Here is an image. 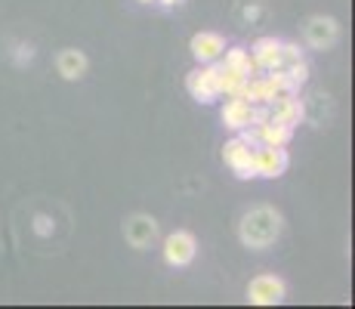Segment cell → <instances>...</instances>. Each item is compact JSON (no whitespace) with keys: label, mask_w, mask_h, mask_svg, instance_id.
<instances>
[{"label":"cell","mask_w":355,"mask_h":309,"mask_svg":"<svg viewBox=\"0 0 355 309\" xmlns=\"http://www.w3.org/2000/svg\"><path fill=\"white\" fill-rule=\"evenodd\" d=\"M282 229H284L282 214L275 208H269V204H257L238 223V238L250 251H266V247H272L282 238Z\"/></svg>","instance_id":"6da1fadb"},{"label":"cell","mask_w":355,"mask_h":309,"mask_svg":"<svg viewBox=\"0 0 355 309\" xmlns=\"http://www.w3.org/2000/svg\"><path fill=\"white\" fill-rule=\"evenodd\" d=\"M186 90L192 93L195 102L201 106H214L220 99V65L216 62H207V65H198L195 72H189L186 78Z\"/></svg>","instance_id":"7a4b0ae2"},{"label":"cell","mask_w":355,"mask_h":309,"mask_svg":"<svg viewBox=\"0 0 355 309\" xmlns=\"http://www.w3.org/2000/svg\"><path fill=\"white\" fill-rule=\"evenodd\" d=\"M198 257V238L186 229H176L164 238V263L173 269H186L189 263Z\"/></svg>","instance_id":"3957f363"},{"label":"cell","mask_w":355,"mask_h":309,"mask_svg":"<svg viewBox=\"0 0 355 309\" xmlns=\"http://www.w3.org/2000/svg\"><path fill=\"white\" fill-rule=\"evenodd\" d=\"M284 294H288V285H284L278 276H272V272H263V276L250 278L248 303H254V306H278L284 300Z\"/></svg>","instance_id":"277c9868"},{"label":"cell","mask_w":355,"mask_h":309,"mask_svg":"<svg viewBox=\"0 0 355 309\" xmlns=\"http://www.w3.org/2000/svg\"><path fill=\"white\" fill-rule=\"evenodd\" d=\"M223 161L232 167V174L238 180H257V170H254V149L241 140V136H232V140L223 146Z\"/></svg>","instance_id":"5b68a950"},{"label":"cell","mask_w":355,"mask_h":309,"mask_svg":"<svg viewBox=\"0 0 355 309\" xmlns=\"http://www.w3.org/2000/svg\"><path fill=\"white\" fill-rule=\"evenodd\" d=\"M303 37L312 50H331L340 37V22L334 16H312L303 25Z\"/></svg>","instance_id":"8992f818"},{"label":"cell","mask_w":355,"mask_h":309,"mask_svg":"<svg viewBox=\"0 0 355 309\" xmlns=\"http://www.w3.org/2000/svg\"><path fill=\"white\" fill-rule=\"evenodd\" d=\"M291 158L288 149H278V146H257L254 149V170L259 180H278V176L288 170Z\"/></svg>","instance_id":"52a82bcc"},{"label":"cell","mask_w":355,"mask_h":309,"mask_svg":"<svg viewBox=\"0 0 355 309\" xmlns=\"http://www.w3.org/2000/svg\"><path fill=\"white\" fill-rule=\"evenodd\" d=\"M189 50H192L198 65L220 62L223 53H226V37L216 31H198V34H192V40H189Z\"/></svg>","instance_id":"ba28073f"},{"label":"cell","mask_w":355,"mask_h":309,"mask_svg":"<svg viewBox=\"0 0 355 309\" xmlns=\"http://www.w3.org/2000/svg\"><path fill=\"white\" fill-rule=\"evenodd\" d=\"M155 235H158V223H155V217L133 214V217L124 219V238H127L130 247H136V251H146V247L155 242Z\"/></svg>","instance_id":"9c48e42d"},{"label":"cell","mask_w":355,"mask_h":309,"mask_svg":"<svg viewBox=\"0 0 355 309\" xmlns=\"http://www.w3.org/2000/svg\"><path fill=\"white\" fill-rule=\"evenodd\" d=\"M269 112H272V121H282L288 127L297 130V124H303L306 118V106L297 99V93H278L269 99Z\"/></svg>","instance_id":"30bf717a"},{"label":"cell","mask_w":355,"mask_h":309,"mask_svg":"<svg viewBox=\"0 0 355 309\" xmlns=\"http://www.w3.org/2000/svg\"><path fill=\"white\" fill-rule=\"evenodd\" d=\"M250 56L257 59L259 72H272V68H282V40L266 34V37H257L254 47H250Z\"/></svg>","instance_id":"8fae6325"},{"label":"cell","mask_w":355,"mask_h":309,"mask_svg":"<svg viewBox=\"0 0 355 309\" xmlns=\"http://www.w3.org/2000/svg\"><path fill=\"white\" fill-rule=\"evenodd\" d=\"M87 68H90V62H87L84 50H74V47H65V50L56 56V72L62 74L65 81H80V78L87 74Z\"/></svg>","instance_id":"7c38bea8"},{"label":"cell","mask_w":355,"mask_h":309,"mask_svg":"<svg viewBox=\"0 0 355 309\" xmlns=\"http://www.w3.org/2000/svg\"><path fill=\"white\" fill-rule=\"evenodd\" d=\"M250 112H254V106L250 102H244V99H238V96H229V102L220 108V118L223 124H226L229 130H244V127H250Z\"/></svg>","instance_id":"4fadbf2b"},{"label":"cell","mask_w":355,"mask_h":309,"mask_svg":"<svg viewBox=\"0 0 355 309\" xmlns=\"http://www.w3.org/2000/svg\"><path fill=\"white\" fill-rule=\"evenodd\" d=\"M293 140V127L282 121H269L259 127V146H278V149H288Z\"/></svg>","instance_id":"5bb4252c"},{"label":"cell","mask_w":355,"mask_h":309,"mask_svg":"<svg viewBox=\"0 0 355 309\" xmlns=\"http://www.w3.org/2000/svg\"><path fill=\"white\" fill-rule=\"evenodd\" d=\"M216 65H220V93L223 96H238V99H241L244 84H248V74L238 72V68L223 65V62H216Z\"/></svg>","instance_id":"9a60e30c"},{"label":"cell","mask_w":355,"mask_h":309,"mask_svg":"<svg viewBox=\"0 0 355 309\" xmlns=\"http://www.w3.org/2000/svg\"><path fill=\"white\" fill-rule=\"evenodd\" d=\"M288 78H291V84H293V90L300 93V87H306V81H309V62L306 59H300V62H291L288 68Z\"/></svg>","instance_id":"2e32d148"},{"label":"cell","mask_w":355,"mask_h":309,"mask_svg":"<svg viewBox=\"0 0 355 309\" xmlns=\"http://www.w3.org/2000/svg\"><path fill=\"white\" fill-rule=\"evenodd\" d=\"M306 59L303 50H300V44H288V40H282V68H288L291 62H300Z\"/></svg>","instance_id":"e0dca14e"},{"label":"cell","mask_w":355,"mask_h":309,"mask_svg":"<svg viewBox=\"0 0 355 309\" xmlns=\"http://www.w3.org/2000/svg\"><path fill=\"white\" fill-rule=\"evenodd\" d=\"M12 59H16V65H25V62L34 59V47L31 44H19L16 53H12Z\"/></svg>","instance_id":"ac0fdd59"},{"label":"cell","mask_w":355,"mask_h":309,"mask_svg":"<svg viewBox=\"0 0 355 309\" xmlns=\"http://www.w3.org/2000/svg\"><path fill=\"white\" fill-rule=\"evenodd\" d=\"M259 12H263V6H259V3H244L241 6V19H244V22H250V25L259 19Z\"/></svg>","instance_id":"d6986e66"},{"label":"cell","mask_w":355,"mask_h":309,"mask_svg":"<svg viewBox=\"0 0 355 309\" xmlns=\"http://www.w3.org/2000/svg\"><path fill=\"white\" fill-rule=\"evenodd\" d=\"M34 232H37V235H50V232H53L50 219H46V217H34Z\"/></svg>","instance_id":"ffe728a7"},{"label":"cell","mask_w":355,"mask_h":309,"mask_svg":"<svg viewBox=\"0 0 355 309\" xmlns=\"http://www.w3.org/2000/svg\"><path fill=\"white\" fill-rule=\"evenodd\" d=\"M155 3H161V6H167V10H173V6H182L186 0H155Z\"/></svg>","instance_id":"44dd1931"},{"label":"cell","mask_w":355,"mask_h":309,"mask_svg":"<svg viewBox=\"0 0 355 309\" xmlns=\"http://www.w3.org/2000/svg\"><path fill=\"white\" fill-rule=\"evenodd\" d=\"M139 3H155V0H139Z\"/></svg>","instance_id":"7402d4cb"}]
</instances>
